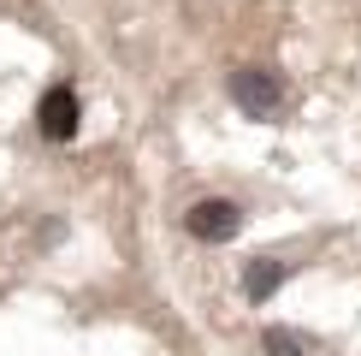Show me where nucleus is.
I'll use <instances>...</instances> for the list:
<instances>
[{
	"mask_svg": "<svg viewBox=\"0 0 361 356\" xmlns=\"http://www.w3.org/2000/svg\"><path fill=\"white\" fill-rule=\"evenodd\" d=\"M78 113H83L78 89H71V83H54L48 95L36 101V131H42L48 143H71V137H78Z\"/></svg>",
	"mask_w": 361,
	"mask_h": 356,
	"instance_id": "nucleus-3",
	"label": "nucleus"
},
{
	"mask_svg": "<svg viewBox=\"0 0 361 356\" xmlns=\"http://www.w3.org/2000/svg\"><path fill=\"white\" fill-rule=\"evenodd\" d=\"M284 273H290L284 261H273V256H255V261L243 267V297H249V303H267V297H273V291L284 285Z\"/></svg>",
	"mask_w": 361,
	"mask_h": 356,
	"instance_id": "nucleus-4",
	"label": "nucleus"
},
{
	"mask_svg": "<svg viewBox=\"0 0 361 356\" xmlns=\"http://www.w3.org/2000/svg\"><path fill=\"white\" fill-rule=\"evenodd\" d=\"M314 345L302 333H296V326H267L261 333V356H308Z\"/></svg>",
	"mask_w": 361,
	"mask_h": 356,
	"instance_id": "nucleus-5",
	"label": "nucleus"
},
{
	"mask_svg": "<svg viewBox=\"0 0 361 356\" xmlns=\"http://www.w3.org/2000/svg\"><path fill=\"white\" fill-rule=\"evenodd\" d=\"M184 232L195 237V244H231V237L243 232V208H237L231 196H202V202H190Z\"/></svg>",
	"mask_w": 361,
	"mask_h": 356,
	"instance_id": "nucleus-1",
	"label": "nucleus"
},
{
	"mask_svg": "<svg viewBox=\"0 0 361 356\" xmlns=\"http://www.w3.org/2000/svg\"><path fill=\"white\" fill-rule=\"evenodd\" d=\"M231 101H237L249 119H273L279 101H284L279 71H267V66H237V71H231Z\"/></svg>",
	"mask_w": 361,
	"mask_h": 356,
	"instance_id": "nucleus-2",
	"label": "nucleus"
}]
</instances>
